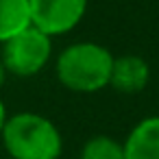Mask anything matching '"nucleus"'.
<instances>
[{
  "instance_id": "1",
  "label": "nucleus",
  "mask_w": 159,
  "mask_h": 159,
  "mask_svg": "<svg viewBox=\"0 0 159 159\" xmlns=\"http://www.w3.org/2000/svg\"><path fill=\"white\" fill-rule=\"evenodd\" d=\"M0 142L11 159H59L63 152V137L57 124L33 111L9 116Z\"/></svg>"
},
{
  "instance_id": "2",
  "label": "nucleus",
  "mask_w": 159,
  "mask_h": 159,
  "mask_svg": "<svg viewBox=\"0 0 159 159\" xmlns=\"http://www.w3.org/2000/svg\"><path fill=\"white\" fill-rule=\"evenodd\" d=\"M113 55L96 42H76L66 46L55 63L59 83L76 94H94L109 87Z\"/></svg>"
},
{
  "instance_id": "3",
  "label": "nucleus",
  "mask_w": 159,
  "mask_h": 159,
  "mask_svg": "<svg viewBox=\"0 0 159 159\" xmlns=\"http://www.w3.org/2000/svg\"><path fill=\"white\" fill-rule=\"evenodd\" d=\"M52 57V37L33 24L16 33L2 44L0 59L9 74L20 79H31L39 74Z\"/></svg>"
},
{
  "instance_id": "4",
  "label": "nucleus",
  "mask_w": 159,
  "mask_h": 159,
  "mask_svg": "<svg viewBox=\"0 0 159 159\" xmlns=\"http://www.w3.org/2000/svg\"><path fill=\"white\" fill-rule=\"evenodd\" d=\"M89 0H29L31 24L50 37L74 31L85 18Z\"/></svg>"
},
{
  "instance_id": "5",
  "label": "nucleus",
  "mask_w": 159,
  "mask_h": 159,
  "mask_svg": "<svg viewBox=\"0 0 159 159\" xmlns=\"http://www.w3.org/2000/svg\"><path fill=\"white\" fill-rule=\"evenodd\" d=\"M150 81V66L139 55H120L113 57L109 87L118 94H139Z\"/></svg>"
},
{
  "instance_id": "6",
  "label": "nucleus",
  "mask_w": 159,
  "mask_h": 159,
  "mask_svg": "<svg viewBox=\"0 0 159 159\" xmlns=\"http://www.w3.org/2000/svg\"><path fill=\"white\" fill-rule=\"evenodd\" d=\"M124 159H159V116L139 120L122 142Z\"/></svg>"
},
{
  "instance_id": "7",
  "label": "nucleus",
  "mask_w": 159,
  "mask_h": 159,
  "mask_svg": "<svg viewBox=\"0 0 159 159\" xmlns=\"http://www.w3.org/2000/svg\"><path fill=\"white\" fill-rule=\"evenodd\" d=\"M31 26L29 0H0V44Z\"/></svg>"
},
{
  "instance_id": "8",
  "label": "nucleus",
  "mask_w": 159,
  "mask_h": 159,
  "mask_svg": "<svg viewBox=\"0 0 159 159\" xmlns=\"http://www.w3.org/2000/svg\"><path fill=\"white\" fill-rule=\"evenodd\" d=\"M79 159H124V146L111 135H94L83 144Z\"/></svg>"
},
{
  "instance_id": "9",
  "label": "nucleus",
  "mask_w": 159,
  "mask_h": 159,
  "mask_svg": "<svg viewBox=\"0 0 159 159\" xmlns=\"http://www.w3.org/2000/svg\"><path fill=\"white\" fill-rule=\"evenodd\" d=\"M7 107H5V100L0 98V133H2V129H5V122H7Z\"/></svg>"
},
{
  "instance_id": "10",
  "label": "nucleus",
  "mask_w": 159,
  "mask_h": 159,
  "mask_svg": "<svg viewBox=\"0 0 159 159\" xmlns=\"http://www.w3.org/2000/svg\"><path fill=\"white\" fill-rule=\"evenodd\" d=\"M7 76H9V72H7V68H5V63H2V59H0V89L5 87V83H7Z\"/></svg>"
}]
</instances>
